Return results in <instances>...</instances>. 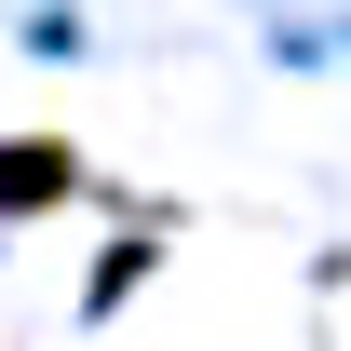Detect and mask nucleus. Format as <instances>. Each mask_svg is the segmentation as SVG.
Returning <instances> with one entry per match:
<instances>
[{"instance_id": "obj_1", "label": "nucleus", "mask_w": 351, "mask_h": 351, "mask_svg": "<svg viewBox=\"0 0 351 351\" xmlns=\"http://www.w3.org/2000/svg\"><path fill=\"white\" fill-rule=\"evenodd\" d=\"M54 189H82L68 135H41V149H0V203H54Z\"/></svg>"}]
</instances>
